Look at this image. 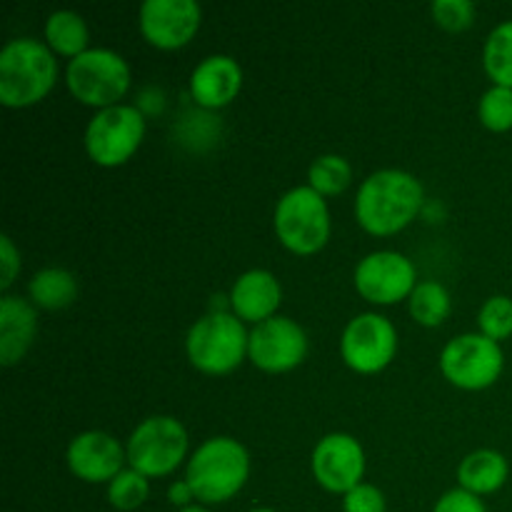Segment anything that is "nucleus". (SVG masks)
Segmentation results:
<instances>
[{"label": "nucleus", "mask_w": 512, "mask_h": 512, "mask_svg": "<svg viewBox=\"0 0 512 512\" xmlns=\"http://www.w3.org/2000/svg\"><path fill=\"white\" fill-rule=\"evenodd\" d=\"M425 205V188L413 173L400 168L375 170L355 195V220L365 233L390 238L408 228Z\"/></svg>", "instance_id": "obj_1"}, {"label": "nucleus", "mask_w": 512, "mask_h": 512, "mask_svg": "<svg viewBox=\"0 0 512 512\" xmlns=\"http://www.w3.org/2000/svg\"><path fill=\"white\" fill-rule=\"evenodd\" d=\"M250 478V453L240 440L208 438L185 463V480L198 505H223L245 488Z\"/></svg>", "instance_id": "obj_2"}, {"label": "nucleus", "mask_w": 512, "mask_h": 512, "mask_svg": "<svg viewBox=\"0 0 512 512\" xmlns=\"http://www.w3.org/2000/svg\"><path fill=\"white\" fill-rule=\"evenodd\" d=\"M58 80V60L45 43L15 38L0 50V103L23 110L48 98Z\"/></svg>", "instance_id": "obj_3"}, {"label": "nucleus", "mask_w": 512, "mask_h": 512, "mask_svg": "<svg viewBox=\"0 0 512 512\" xmlns=\"http://www.w3.org/2000/svg\"><path fill=\"white\" fill-rule=\"evenodd\" d=\"M250 330L230 310H213L190 325L185 353L203 375H228L248 358Z\"/></svg>", "instance_id": "obj_4"}, {"label": "nucleus", "mask_w": 512, "mask_h": 512, "mask_svg": "<svg viewBox=\"0 0 512 512\" xmlns=\"http://www.w3.org/2000/svg\"><path fill=\"white\" fill-rule=\"evenodd\" d=\"M273 230L280 245L293 255L308 258L320 253L328 245L333 230L328 203L310 185L290 188L275 205Z\"/></svg>", "instance_id": "obj_5"}, {"label": "nucleus", "mask_w": 512, "mask_h": 512, "mask_svg": "<svg viewBox=\"0 0 512 512\" xmlns=\"http://www.w3.org/2000/svg\"><path fill=\"white\" fill-rule=\"evenodd\" d=\"M133 73L128 60L110 48H90L78 58L68 60L65 85L78 103L98 110L120 105L128 95Z\"/></svg>", "instance_id": "obj_6"}, {"label": "nucleus", "mask_w": 512, "mask_h": 512, "mask_svg": "<svg viewBox=\"0 0 512 512\" xmlns=\"http://www.w3.org/2000/svg\"><path fill=\"white\" fill-rule=\"evenodd\" d=\"M188 445V430L178 418L173 415L145 418L125 443L128 468L138 470L145 478H165L185 463Z\"/></svg>", "instance_id": "obj_7"}, {"label": "nucleus", "mask_w": 512, "mask_h": 512, "mask_svg": "<svg viewBox=\"0 0 512 512\" xmlns=\"http://www.w3.org/2000/svg\"><path fill=\"white\" fill-rule=\"evenodd\" d=\"M145 138V115L135 105H113L98 110L85 128V153L100 168H120L128 163Z\"/></svg>", "instance_id": "obj_8"}, {"label": "nucleus", "mask_w": 512, "mask_h": 512, "mask_svg": "<svg viewBox=\"0 0 512 512\" xmlns=\"http://www.w3.org/2000/svg\"><path fill=\"white\" fill-rule=\"evenodd\" d=\"M505 370V353L500 343L483 333H463L448 340L440 353V373L450 385L468 393L488 390Z\"/></svg>", "instance_id": "obj_9"}, {"label": "nucleus", "mask_w": 512, "mask_h": 512, "mask_svg": "<svg viewBox=\"0 0 512 512\" xmlns=\"http://www.w3.org/2000/svg\"><path fill=\"white\" fill-rule=\"evenodd\" d=\"M398 353V330L385 315L360 313L340 335V358L353 373H383Z\"/></svg>", "instance_id": "obj_10"}, {"label": "nucleus", "mask_w": 512, "mask_h": 512, "mask_svg": "<svg viewBox=\"0 0 512 512\" xmlns=\"http://www.w3.org/2000/svg\"><path fill=\"white\" fill-rule=\"evenodd\" d=\"M355 290L370 305H395L408 300L418 285V270L398 250H375L365 255L353 273Z\"/></svg>", "instance_id": "obj_11"}, {"label": "nucleus", "mask_w": 512, "mask_h": 512, "mask_svg": "<svg viewBox=\"0 0 512 512\" xmlns=\"http://www.w3.org/2000/svg\"><path fill=\"white\" fill-rule=\"evenodd\" d=\"M308 355V335L293 318L275 315L250 330L248 360L270 375L290 373Z\"/></svg>", "instance_id": "obj_12"}, {"label": "nucleus", "mask_w": 512, "mask_h": 512, "mask_svg": "<svg viewBox=\"0 0 512 512\" xmlns=\"http://www.w3.org/2000/svg\"><path fill=\"white\" fill-rule=\"evenodd\" d=\"M365 450L358 438L348 433H330L318 440L310 455L315 483L333 495H345L365 478Z\"/></svg>", "instance_id": "obj_13"}, {"label": "nucleus", "mask_w": 512, "mask_h": 512, "mask_svg": "<svg viewBox=\"0 0 512 512\" xmlns=\"http://www.w3.org/2000/svg\"><path fill=\"white\" fill-rule=\"evenodd\" d=\"M203 10L195 0H145L138 28L145 43L158 50H180L198 35Z\"/></svg>", "instance_id": "obj_14"}, {"label": "nucleus", "mask_w": 512, "mask_h": 512, "mask_svg": "<svg viewBox=\"0 0 512 512\" xmlns=\"http://www.w3.org/2000/svg\"><path fill=\"white\" fill-rule=\"evenodd\" d=\"M70 473L88 485H108L118 473H123L128 463V453L118 438L103 430H88L70 440L68 453Z\"/></svg>", "instance_id": "obj_15"}, {"label": "nucleus", "mask_w": 512, "mask_h": 512, "mask_svg": "<svg viewBox=\"0 0 512 512\" xmlns=\"http://www.w3.org/2000/svg\"><path fill=\"white\" fill-rule=\"evenodd\" d=\"M243 90V68L230 55H208L190 73V98L205 110L228 108Z\"/></svg>", "instance_id": "obj_16"}, {"label": "nucleus", "mask_w": 512, "mask_h": 512, "mask_svg": "<svg viewBox=\"0 0 512 512\" xmlns=\"http://www.w3.org/2000/svg\"><path fill=\"white\" fill-rule=\"evenodd\" d=\"M283 303V288L280 280L270 270L255 268L240 275L228 293L230 313L243 323L255 325L275 318Z\"/></svg>", "instance_id": "obj_17"}, {"label": "nucleus", "mask_w": 512, "mask_h": 512, "mask_svg": "<svg viewBox=\"0 0 512 512\" xmlns=\"http://www.w3.org/2000/svg\"><path fill=\"white\" fill-rule=\"evenodd\" d=\"M38 333V308L18 295L0 298V365L10 368L25 358Z\"/></svg>", "instance_id": "obj_18"}, {"label": "nucleus", "mask_w": 512, "mask_h": 512, "mask_svg": "<svg viewBox=\"0 0 512 512\" xmlns=\"http://www.w3.org/2000/svg\"><path fill=\"white\" fill-rule=\"evenodd\" d=\"M510 478V465L508 458L498 450H475V453L465 455L458 465V488L468 490V493L485 498L493 495L508 483Z\"/></svg>", "instance_id": "obj_19"}, {"label": "nucleus", "mask_w": 512, "mask_h": 512, "mask_svg": "<svg viewBox=\"0 0 512 512\" xmlns=\"http://www.w3.org/2000/svg\"><path fill=\"white\" fill-rule=\"evenodd\" d=\"M45 45L55 53V58H78L90 50L88 23L75 10H55L45 20Z\"/></svg>", "instance_id": "obj_20"}, {"label": "nucleus", "mask_w": 512, "mask_h": 512, "mask_svg": "<svg viewBox=\"0 0 512 512\" xmlns=\"http://www.w3.org/2000/svg\"><path fill=\"white\" fill-rule=\"evenodd\" d=\"M28 295L38 310H65L78 300V280L65 268H43L30 278Z\"/></svg>", "instance_id": "obj_21"}, {"label": "nucleus", "mask_w": 512, "mask_h": 512, "mask_svg": "<svg viewBox=\"0 0 512 512\" xmlns=\"http://www.w3.org/2000/svg\"><path fill=\"white\" fill-rule=\"evenodd\" d=\"M408 308L415 323L423 328H438L453 313V298L438 280H420L408 298Z\"/></svg>", "instance_id": "obj_22"}, {"label": "nucleus", "mask_w": 512, "mask_h": 512, "mask_svg": "<svg viewBox=\"0 0 512 512\" xmlns=\"http://www.w3.org/2000/svg\"><path fill=\"white\" fill-rule=\"evenodd\" d=\"M483 68L493 85L512 88V20L495 25L485 38Z\"/></svg>", "instance_id": "obj_23"}, {"label": "nucleus", "mask_w": 512, "mask_h": 512, "mask_svg": "<svg viewBox=\"0 0 512 512\" xmlns=\"http://www.w3.org/2000/svg\"><path fill=\"white\" fill-rule=\"evenodd\" d=\"M353 183V165L348 158L338 153H325L313 160L308 168V185L323 198H333V195L345 193Z\"/></svg>", "instance_id": "obj_24"}, {"label": "nucleus", "mask_w": 512, "mask_h": 512, "mask_svg": "<svg viewBox=\"0 0 512 512\" xmlns=\"http://www.w3.org/2000/svg\"><path fill=\"white\" fill-rule=\"evenodd\" d=\"M150 498V478L133 468H125L108 483V503L120 512L143 508Z\"/></svg>", "instance_id": "obj_25"}, {"label": "nucleus", "mask_w": 512, "mask_h": 512, "mask_svg": "<svg viewBox=\"0 0 512 512\" xmlns=\"http://www.w3.org/2000/svg\"><path fill=\"white\" fill-rule=\"evenodd\" d=\"M478 118L490 133L512 130V88L490 85L478 103Z\"/></svg>", "instance_id": "obj_26"}, {"label": "nucleus", "mask_w": 512, "mask_h": 512, "mask_svg": "<svg viewBox=\"0 0 512 512\" xmlns=\"http://www.w3.org/2000/svg\"><path fill=\"white\" fill-rule=\"evenodd\" d=\"M478 328V333L495 340V343L512 338V298L493 295V298L485 300L478 313Z\"/></svg>", "instance_id": "obj_27"}, {"label": "nucleus", "mask_w": 512, "mask_h": 512, "mask_svg": "<svg viewBox=\"0 0 512 512\" xmlns=\"http://www.w3.org/2000/svg\"><path fill=\"white\" fill-rule=\"evenodd\" d=\"M430 13L435 23L448 33H463L475 23V3L470 0H435Z\"/></svg>", "instance_id": "obj_28"}, {"label": "nucleus", "mask_w": 512, "mask_h": 512, "mask_svg": "<svg viewBox=\"0 0 512 512\" xmlns=\"http://www.w3.org/2000/svg\"><path fill=\"white\" fill-rule=\"evenodd\" d=\"M388 503H385L383 490L375 488L370 483H360L350 493L343 495V512H385Z\"/></svg>", "instance_id": "obj_29"}, {"label": "nucleus", "mask_w": 512, "mask_h": 512, "mask_svg": "<svg viewBox=\"0 0 512 512\" xmlns=\"http://www.w3.org/2000/svg\"><path fill=\"white\" fill-rule=\"evenodd\" d=\"M433 512H488V505L483 503V498L468 493V490L453 488L440 495Z\"/></svg>", "instance_id": "obj_30"}, {"label": "nucleus", "mask_w": 512, "mask_h": 512, "mask_svg": "<svg viewBox=\"0 0 512 512\" xmlns=\"http://www.w3.org/2000/svg\"><path fill=\"white\" fill-rule=\"evenodd\" d=\"M20 273V253L15 248L13 238L10 235H3L0 238V290H8L10 285L15 283Z\"/></svg>", "instance_id": "obj_31"}, {"label": "nucleus", "mask_w": 512, "mask_h": 512, "mask_svg": "<svg viewBox=\"0 0 512 512\" xmlns=\"http://www.w3.org/2000/svg\"><path fill=\"white\" fill-rule=\"evenodd\" d=\"M168 500L170 505H175L178 510L190 508V505H198V498H195L193 488H190L188 480H175L173 485L168 488Z\"/></svg>", "instance_id": "obj_32"}, {"label": "nucleus", "mask_w": 512, "mask_h": 512, "mask_svg": "<svg viewBox=\"0 0 512 512\" xmlns=\"http://www.w3.org/2000/svg\"><path fill=\"white\" fill-rule=\"evenodd\" d=\"M178 512H210V510L205 508V505H190V508H185V510H178Z\"/></svg>", "instance_id": "obj_33"}, {"label": "nucleus", "mask_w": 512, "mask_h": 512, "mask_svg": "<svg viewBox=\"0 0 512 512\" xmlns=\"http://www.w3.org/2000/svg\"><path fill=\"white\" fill-rule=\"evenodd\" d=\"M248 512H278V510H273V508H255V510H248Z\"/></svg>", "instance_id": "obj_34"}]
</instances>
